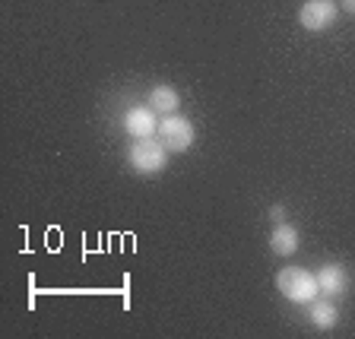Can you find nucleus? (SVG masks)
<instances>
[{
	"instance_id": "nucleus-3",
	"label": "nucleus",
	"mask_w": 355,
	"mask_h": 339,
	"mask_svg": "<svg viewBox=\"0 0 355 339\" xmlns=\"http://www.w3.org/2000/svg\"><path fill=\"white\" fill-rule=\"evenodd\" d=\"M159 140L165 143L168 153H187L193 146V140H197L191 118H184V114H165L159 121Z\"/></svg>"
},
{
	"instance_id": "nucleus-4",
	"label": "nucleus",
	"mask_w": 355,
	"mask_h": 339,
	"mask_svg": "<svg viewBox=\"0 0 355 339\" xmlns=\"http://www.w3.org/2000/svg\"><path fill=\"white\" fill-rule=\"evenodd\" d=\"M336 13H340L336 0H304L302 10H298V22L308 32H324L336 22Z\"/></svg>"
},
{
	"instance_id": "nucleus-5",
	"label": "nucleus",
	"mask_w": 355,
	"mask_h": 339,
	"mask_svg": "<svg viewBox=\"0 0 355 339\" xmlns=\"http://www.w3.org/2000/svg\"><path fill=\"white\" fill-rule=\"evenodd\" d=\"M159 111L153 105H143V108H130L124 114V130L130 133L133 140H143V137H159V121H155Z\"/></svg>"
},
{
	"instance_id": "nucleus-8",
	"label": "nucleus",
	"mask_w": 355,
	"mask_h": 339,
	"mask_svg": "<svg viewBox=\"0 0 355 339\" xmlns=\"http://www.w3.org/2000/svg\"><path fill=\"white\" fill-rule=\"evenodd\" d=\"M308 318H311V324L318 327V330H333V327L340 324V308L330 302V298H324V302H314L308 304Z\"/></svg>"
},
{
	"instance_id": "nucleus-2",
	"label": "nucleus",
	"mask_w": 355,
	"mask_h": 339,
	"mask_svg": "<svg viewBox=\"0 0 355 339\" xmlns=\"http://www.w3.org/2000/svg\"><path fill=\"white\" fill-rule=\"evenodd\" d=\"M168 149L159 137H143V140H133L130 149H127V162H130L133 171L140 175H159L168 165Z\"/></svg>"
},
{
	"instance_id": "nucleus-1",
	"label": "nucleus",
	"mask_w": 355,
	"mask_h": 339,
	"mask_svg": "<svg viewBox=\"0 0 355 339\" xmlns=\"http://www.w3.org/2000/svg\"><path fill=\"white\" fill-rule=\"evenodd\" d=\"M273 286L282 298H288L295 304H311L320 295L318 273H308L304 266H282L279 273L273 276Z\"/></svg>"
},
{
	"instance_id": "nucleus-6",
	"label": "nucleus",
	"mask_w": 355,
	"mask_h": 339,
	"mask_svg": "<svg viewBox=\"0 0 355 339\" xmlns=\"http://www.w3.org/2000/svg\"><path fill=\"white\" fill-rule=\"evenodd\" d=\"M318 286L324 295H346L349 292V270L343 263H324L318 270Z\"/></svg>"
},
{
	"instance_id": "nucleus-10",
	"label": "nucleus",
	"mask_w": 355,
	"mask_h": 339,
	"mask_svg": "<svg viewBox=\"0 0 355 339\" xmlns=\"http://www.w3.org/2000/svg\"><path fill=\"white\" fill-rule=\"evenodd\" d=\"M270 219H273V222H286V207H270Z\"/></svg>"
},
{
	"instance_id": "nucleus-9",
	"label": "nucleus",
	"mask_w": 355,
	"mask_h": 339,
	"mask_svg": "<svg viewBox=\"0 0 355 339\" xmlns=\"http://www.w3.org/2000/svg\"><path fill=\"white\" fill-rule=\"evenodd\" d=\"M149 105H153L159 114H178V105H181V96H178V89L162 82V86H155L149 92Z\"/></svg>"
},
{
	"instance_id": "nucleus-11",
	"label": "nucleus",
	"mask_w": 355,
	"mask_h": 339,
	"mask_svg": "<svg viewBox=\"0 0 355 339\" xmlns=\"http://www.w3.org/2000/svg\"><path fill=\"white\" fill-rule=\"evenodd\" d=\"M340 10H346L349 16H355V0H340Z\"/></svg>"
},
{
	"instance_id": "nucleus-7",
	"label": "nucleus",
	"mask_w": 355,
	"mask_h": 339,
	"mask_svg": "<svg viewBox=\"0 0 355 339\" xmlns=\"http://www.w3.org/2000/svg\"><path fill=\"white\" fill-rule=\"evenodd\" d=\"M298 244H302V238H298L295 225L292 222H276L273 232H270V251L276 257H292L298 251Z\"/></svg>"
}]
</instances>
